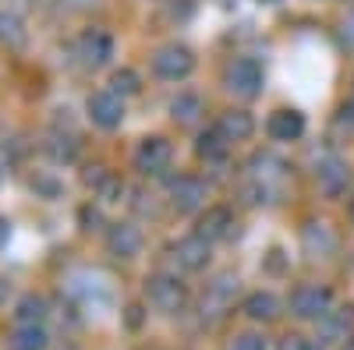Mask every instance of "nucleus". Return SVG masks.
Here are the masks:
<instances>
[{"label":"nucleus","mask_w":354,"mask_h":350,"mask_svg":"<svg viewBox=\"0 0 354 350\" xmlns=\"http://www.w3.org/2000/svg\"><path fill=\"white\" fill-rule=\"evenodd\" d=\"M145 301H149L160 315H181L185 304H188V290L177 276L156 273V276L145 280Z\"/></svg>","instance_id":"nucleus-1"},{"label":"nucleus","mask_w":354,"mask_h":350,"mask_svg":"<svg viewBox=\"0 0 354 350\" xmlns=\"http://www.w3.org/2000/svg\"><path fill=\"white\" fill-rule=\"evenodd\" d=\"M287 308H290L294 318H305V322H319V318L333 308V294H330L326 286H319V283H301V286L290 294Z\"/></svg>","instance_id":"nucleus-2"},{"label":"nucleus","mask_w":354,"mask_h":350,"mask_svg":"<svg viewBox=\"0 0 354 350\" xmlns=\"http://www.w3.org/2000/svg\"><path fill=\"white\" fill-rule=\"evenodd\" d=\"M195 71V53L181 43H170V46H160L153 53V75L163 78V81H181Z\"/></svg>","instance_id":"nucleus-3"},{"label":"nucleus","mask_w":354,"mask_h":350,"mask_svg":"<svg viewBox=\"0 0 354 350\" xmlns=\"http://www.w3.org/2000/svg\"><path fill=\"white\" fill-rule=\"evenodd\" d=\"M223 81H227V89H230L234 96H241V99H255V96L262 93L266 75H262V68L252 61V57H241V61L227 64Z\"/></svg>","instance_id":"nucleus-4"},{"label":"nucleus","mask_w":354,"mask_h":350,"mask_svg":"<svg viewBox=\"0 0 354 350\" xmlns=\"http://www.w3.org/2000/svg\"><path fill=\"white\" fill-rule=\"evenodd\" d=\"M234 294H238V276L234 273H220L209 290L202 294V318H209V322H216V318H223L234 304Z\"/></svg>","instance_id":"nucleus-5"},{"label":"nucleus","mask_w":354,"mask_h":350,"mask_svg":"<svg viewBox=\"0 0 354 350\" xmlns=\"http://www.w3.org/2000/svg\"><path fill=\"white\" fill-rule=\"evenodd\" d=\"M170 142L163 135H149V138H142L138 142V149H135V166L145 173V177H156V173H163L170 166Z\"/></svg>","instance_id":"nucleus-6"},{"label":"nucleus","mask_w":354,"mask_h":350,"mask_svg":"<svg viewBox=\"0 0 354 350\" xmlns=\"http://www.w3.org/2000/svg\"><path fill=\"white\" fill-rule=\"evenodd\" d=\"M85 110H88V121H93L96 128H103V131H113V128H121V121H124V99L117 96V93H93L88 96V103H85Z\"/></svg>","instance_id":"nucleus-7"},{"label":"nucleus","mask_w":354,"mask_h":350,"mask_svg":"<svg viewBox=\"0 0 354 350\" xmlns=\"http://www.w3.org/2000/svg\"><path fill=\"white\" fill-rule=\"evenodd\" d=\"M315 181H319V191L326 198H340L351 188V166L344 159H322L319 170H315Z\"/></svg>","instance_id":"nucleus-8"},{"label":"nucleus","mask_w":354,"mask_h":350,"mask_svg":"<svg viewBox=\"0 0 354 350\" xmlns=\"http://www.w3.org/2000/svg\"><path fill=\"white\" fill-rule=\"evenodd\" d=\"M174 262L181 266L185 273H198L205 269V262H209V241L198 237V233H192V237H181L174 248H170Z\"/></svg>","instance_id":"nucleus-9"},{"label":"nucleus","mask_w":354,"mask_h":350,"mask_svg":"<svg viewBox=\"0 0 354 350\" xmlns=\"http://www.w3.org/2000/svg\"><path fill=\"white\" fill-rule=\"evenodd\" d=\"M170 202L177 213H195L205 206V184L198 177H192V173H185V177H177L170 184Z\"/></svg>","instance_id":"nucleus-10"},{"label":"nucleus","mask_w":354,"mask_h":350,"mask_svg":"<svg viewBox=\"0 0 354 350\" xmlns=\"http://www.w3.org/2000/svg\"><path fill=\"white\" fill-rule=\"evenodd\" d=\"M301 244H305L308 258H326V255L337 251V233H333V226L326 220H312L301 230Z\"/></svg>","instance_id":"nucleus-11"},{"label":"nucleus","mask_w":354,"mask_h":350,"mask_svg":"<svg viewBox=\"0 0 354 350\" xmlns=\"http://www.w3.org/2000/svg\"><path fill=\"white\" fill-rule=\"evenodd\" d=\"M354 329V308H330L326 315L319 318V340L322 343H347Z\"/></svg>","instance_id":"nucleus-12"},{"label":"nucleus","mask_w":354,"mask_h":350,"mask_svg":"<svg viewBox=\"0 0 354 350\" xmlns=\"http://www.w3.org/2000/svg\"><path fill=\"white\" fill-rule=\"evenodd\" d=\"M266 135L273 142H298L305 135V117L298 110H273L266 121Z\"/></svg>","instance_id":"nucleus-13"},{"label":"nucleus","mask_w":354,"mask_h":350,"mask_svg":"<svg viewBox=\"0 0 354 350\" xmlns=\"http://www.w3.org/2000/svg\"><path fill=\"white\" fill-rule=\"evenodd\" d=\"M78 57L88 68H103L113 57V39L106 32H100V28H88V32H82V39H78Z\"/></svg>","instance_id":"nucleus-14"},{"label":"nucleus","mask_w":354,"mask_h":350,"mask_svg":"<svg viewBox=\"0 0 354 350\" xmlns=\"http://www.w3.org/2000/svg\"><path fill=\"white\" fill-rule=\"evenodd\" d=\"M198 237H205V241H227L230 233H234V216H230V209L227 206H213V209H205L202 216H198Z\"/></svg>","instance_id":"nucleus-15"},{"label":"nucleus","mask_w":354,"mask_h":350,"mask_svg":"<svg viewBox=\"0 0 354 350\" xmlns=\"http://www.w3.org/2000/svg\"><path fill=\"white\" fill-rule=\"evenodd\" d=\"M106 248L117 258H135L142 251V230L135 223H113L106 233Z\"/></svg>","instance_id":"nucleus-16"},{"label":"nucleus","mask_w":354,"mask_h":350,"mask_svg":"<svg viewBox=\"0 0 354 350\" xmlns=\"http://www.w3.org/2000/svg\"><path fill=\"white\" fill-rule=\"evenodd\" d=\"M216 131H220L227 142H248V138L255 135V117H252L248 110H227V113L220 117Z\"/></svg>","instance_id":"nucleus-17"},{"label":"nucleus","mask_w":354,"mask_h":350,"mask_svg":"<svg viewBox=\"0 0 354 350\" xmlns=\"http://www.w3.org/2000/svg\"><path fill=\"white\" fill-rule=\"evenodd\" d=\"M241 311L252 318V322H273V318L280 315V298L270 294V290H255V294L245 298Z\"/></svg>","instance_id":"nucleus-18"},{"label":"nucleus","mask_w":354,"mask_h":350,"mask_svg":"<svg viewBox=\"0 0 354 350\" xmlns=\"http://www.w3.org/2000/svg\"><path fill=\"white\" fill-rule=\"evenodd\" d=\"M28 43V32H25V21L18 11H0V46L8 50H21Z\"/></svg>","instance_id":"nucleus-19"},{"label":"nucleus","mask_w":354,"mask_h":350,"mask_svg":"<svg viewBox=\"0 0 354 350\" xmlns=\"http://www.w3.org/2000/svg\"><path fill=\"white\" fill-rule=\"evenodd\" d=\"M330 142L333 145H351L354 142V99L337 106V113L330 117Z\"/></svg>","instance_id":"nucleus-20"},{"label":"nucleus","mask_w":354,"mask_h":350,"mask_svg":"<svg viewBox=\"0 0 354 350\" xmlns=\"http://www.w3.org/2000/svg\"><path fill=\"white\" fill-rule=\"evenodd\" d=\"M227 145H230V142H227V138H223V135L213 128V131H202V135H198V142H195V153H198L205 163H220V159L227 156Z\"/></svg>","instance_id":"nucleus-21"},{"label":"nucleus","mask_w":354,"mask_h":350,"mask_svg":"<svg viewBox=\"0 0 354 350\" xmlns=\"http://www.w3.org/2000/svg\"><path fill=\"white\" fill-rule=\"evenodd\" d=\"M43 318H46V301L36 298V294H28L18 301L15 308V322L18 326H43Z\"/></svg>","instance_id":"nucleus-22"},{"label":"nucleus","mask_w":354,"mask_h":350,"mask_svg":"<svg viewBox=\"0 0 354 350\" xmlns=\"http://www.w3.org/2000/svg\"><path fill=\"white\" fill-rule=\"evenodd\" d=\"M50 336L43 326H18L11 333V350H46Z\"/></svg>","instance_id":"nucleus-23"},{"label":"nucleus","mask_w":354,"mask_h":350,"mask_svg":"<svg viewBox=\"0 0 354 350\" xmlns=\"http://www.w3.org/2000/svg\"><path fill=\"white\" fill-rule=\"evenodd\" d=\"M170 117L177 124H195L198 117H202V99L198 96H192V93H185V96H177L174 103H170Z\"/></svg>","instance_id":"nucleus-24"},{"label":"nucleus","mask_w":354,"mask_h":350,"mask_svg":"<svg viewBox=\"0 0 354 350\" xmlns=\"http://www.w3.org/2000/svg\"><path fill=\"white\" fill-rule=\"evenodd\" d=\"M110 93H117V96H135L138 93V75L131 71V68H124V71H113V78H110Z\"/></svg>","instance_id":"nucleus-25"},{"label":"nucleus","mask_w":354,"mask_h":350,"mask_svg":"<svg viewBox=\"0 0 354 350\" xmlns=\"http://www.w3.org/2000/svg\"><path fill=\"white\" fill-rule=\"evenodd\" d=\"M227 350H270L266 347V336L262 333H241V336H234Z\"/></svg>","instance_id":"nucleus-26"},{"label":"nucleus","mask_w":354,"mask_h":350,"mask_svg":"<svg viewBox=\"0 0 354 350\" xmlns=\"http://www.w3.org/2000/svg\"><path fill=\"white\" fill-rule=\"evenodd\" d=\"M337 39H340V46H344V50H351V53H354V8L337 21Z\"/></svg>","instance_id":"nucleus-27"},{"label":"nucleus","mask_w":354,"mask_h":350,"mask_svg":"<svg viewBox=\"0 0 354 350\" xmlns=\"http://www.w3.org/2000/svg\"><path fill=\"white\" fill-rule=\"evenodd\" d=\"M280 350H322L315 340H308V336H298V333H290V336H283L280 340Z\"/></svg>","instance_id":"nucleus-28"},{"label":"nucleus","mask_w":354,"mask_h":350,"mask_svg":"<svg viewBox=\"0 0 354 350\" xmlns=\"http://www.w3.org/2000/svg\"><path fill=\"white\" fill-rule=\"evenodd\" d=\"M103 0H68V8L71 11H88V8H100Z\"/></svg>","instance_id":"nucleus-29"},{"label":"nucleus","mask_w":354,"mask_h":350,"mask_svg":"<svg viewBox=\"0 0 354 350\" xmlns=\"http://www.w3.org/2000/svg\"><path fill=\"white\" fill-rule=\"evenodd\" d=\"M8 241H11V223H8V220H0V248H4Z\"/></svg>","instance_id":"nucleus-30"},{"label":"nucleus","mask_w":354,"mask_h":350,"mask_svg":"<svg viewBox=\"0 0 354 350\" xmlns=\"http://www.w3.org/2000/svg\"><path fill=\"white\" fill-rule=\"evenodd\" d=\"M15 4H18V8H28V4H36V0H15Z\"/></svg>","instance_id":"nucleus-31"},{"label":"nucleus","mask_w":354,"mask_h":350,"mask_svg":"<svg viewBox=\"0 0 354 350\" xmlns=\"http://www.w3.org/2000/svg\"><path fill=\"white\" fill-rule=\"evenodd\" d=\"M344 350H354V340H347V343H344Z\"/></svg>","instance_id":"nucleus-32"},{"label":"nucleus","mask_w":354,"mask_h":350,"mask_svg":"<svg viewBox=\"0 0 354 350\" xmlns=\"http://www.w3.org/2000/svg\"><path fill=\"white\" fill-rule=\"evenodd\" d=\"M259 4H280V0H259Z\"/></svg>","instance_id":"nucleus-33"},{"label":"nucleus","mask_w":354,"mask_h":350,"mask_svg":"<svg viewBox=\"0 0 354 350\" xmlns=\"http://www.w3.org/2000/svg\"><path fill=\"white\" fill-rule=\"evenodd\" d=\"M351 99H354V78H351Z\"/></svg>","instance_id":"nucleus-34"},{"label":"nucleus","mask_w":354,"mask_h":350,"mask_svg":"<svg viewBox=\"0 0 354 350\" xmlns=\"http://www.w3.org/2000/svg\"><path fill=\"white\" fill-rule=\"evenodd\" d=\"M351 220H354V202H351Z\"/></svg>","instance_id":"nucleus-35"}]
</instances>
